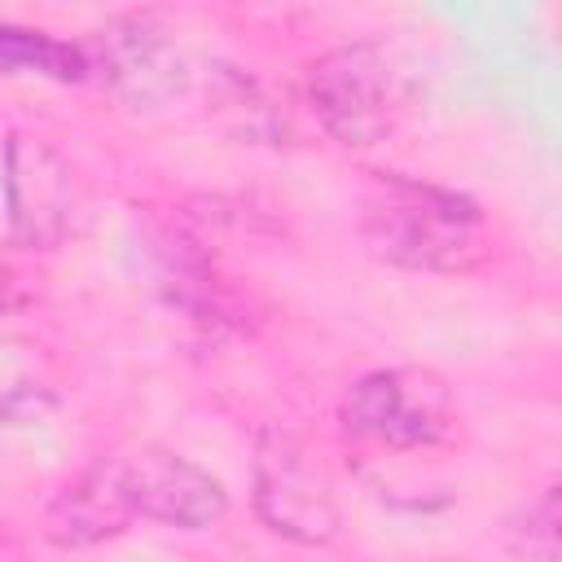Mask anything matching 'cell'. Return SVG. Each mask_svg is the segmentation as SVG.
Segmentation results:
<instances>
[{"label": "cell", "instance_id": "9c48e42d", "mask_svg": "<svg viewBox=\"0 0 562 562\" xmlns=\"http://www.w3.org/2000/svg\"><path fill=\"white\" fill-rule=\"evenodd\" d=\"M57 382H53V364L48 351L31 338H0V422L18 426V422H35L40 413L53 408Z\"/></svg>", "mask_w": 562, "mask_h": 562}, {"label": "cell", "instance_id": "8992f818", "mask_svg": "<svg viewBox=\"0 0 562 562\" xmlns=\"http://www.w3.org/2000/svg\"><path fill=\"white\" fill-rule=\"evenodd\" d=\"M127 483H132V501L140 518L167 522V527H211L224 518L228 509V492L224 483L202 470L198 461L167 452V448H145L136 457H127Z\"/></svg>", "mask_w": 562, "mask_h": 562}, {"label": "cell", "instance_id": "5b68a950", "mask_svg": "<svg viewBox=\"0 0 562 562\" xmlns=\"http://www.w3.org/2000/svg\"><path fill=\"white\" fill-rule=\"evenodd\" d=\"M9 224L26 246H57L70 233L75 180L66 158L40 136H9L4 145Z\"/></svg>", "mask_w": 562, "mask_h": 562}, {"label": "cell", "instance_id": "7a4b0ae2", "mask_svg": "<svg viewBox=\"0 0 562 562\" xmlns=\"http://www.w3.org/2000/svg\"><path fill=\"white\" fill-rule=\"evenodd\" d=\"M307 101L338 145L364 149L395 132L404 97L391 57L378 44L329 48L307 75Z\"/></svg>", "mask_w": 562, "mask_h": 562}, {"label": "cell", "instance_id": "277c9868", "mask_svg": "<svg viewBox=\"0 0 562 562\" xmlns=\"http://www.w3.org/2000/svg\"><path fill=\"white\" fill-rule=\"evenodd\" d=\"M255 509L299 544H325L338 531V505L312 448L290 430H263L255 443Z\"/></svg>", "mask_w": 562, "mask_h": 562}, {"label": "cell", "instance_id": "ba28073f", "mask_svg": "<svg viewBox=\"0 0 562 562\" xmlns=\"http://www.w3.org/2000/svg\"><path fill=\"white\" fill-rule=\"evenodd\" d=\"M101 66L132 101H167L180 88V53L154 18H119L101 31Z\"/></svg>", "mask_w": 562, "mask_h": 562}, {"label": "cell", "instance_id": "6da1fadb", "mask_svg": "<svg viewBox=\"0 0 562 562\" xmlns=\"http://www.w3.org/2000/svg\"><path fill=\"white\" fill-rule=\"evenodd\" d=\"M364 246L413 272H465L487 255V228L470 198L422 184L408 176H382L360 215Z\"/></svg>", "mask_w": 562, "mask_h": 562}, {"label": "cell", "instance_id": "7c38bea8", "mask_svg": "<svg viewBox=\"0 0 562 562\" xmlns=\"http://www.w3.org/2000/svg\"><path fill=\"white\" fill-rule=\"evenodd\" d=\"M13 303V277H9V268L0 263V312Z\"/></svg>", "mask_w": 562, "mask_h": 562}, {"label": "cell", "instance_id": "3957f363", "mask_svg": "<svg viewBox=\"0 0 562 562\" xmlns=\"http://www.w3.org/2000/svg\"><path fill=\"white\" fill-rule=\"evenodd\" d=\"M342 426L386 448H430L452 426V391L435 369L400 364L364 373L342 400Z\"/></svg>", "mask_w": 562, "mask_h": 562}, {"label": "cell", "instance_id": "52a82bcc", "mask_svg": "<svg viewBox=\"0 0 562 562\" xmlns=\"http://www.w3.org/2000/svg\"><path fill=\"white\" fill-rule=\"evenodd\" d=\"M132 518L136 501L127 483V457H101L48 501L40 527L57 549H88L119 536Z\"/></svg>", "mask_w": 562, "mask_h": 562}, {"label": "cell", "instance_id": "8fae6325", "mask_svg": "<svg viewBox=\"0 0 562 562\" xmlns=\"http://www.w3.org/2000/svg\"><path fill=\"white\" fill-rule=\"evenodd\" d=\"M514 553L527 562H558V487H544V496L527 505L522 527H514Z\"/></svg>", "mask_w": 562, "mask_h": 562}, {"label": "cell", "instance_id": "30bf717a", "mask_svg": "<svg viewBox=\"0 0 562 562\" xmlns=\"http://www.w3.org/2000/svg\"><path fill=\"white\" fill-rule=\"evenodd\" d=\"M0 70H22V75H44L57 83H75L88 75V57L83 48L48 35V31H31L18 22H0Z\"/></svg>", "mask_w": 562, "mask_h": 562}]
</instances>
